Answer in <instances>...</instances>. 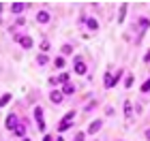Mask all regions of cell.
Returning <instances> with one entry per match:
<instances>
[{
    "label": "cell",
    "instance_id": "3",
    "mask_svg": "<svg viewBox=\"0 0 150 141\" xmlns=\"http://www.w3.org/2000/svg\"><path fill=\"white\" fill-rule=\"evenodd\" d=\"M120 75H122V71H118V73H116V75H110V73H107V77H105V81H103V86H105V88H114V86L118 83V79H120Z\"/></svg>",
    "mask_w": 150,
    "mask_h": 141
},
{
    "label": "cell",
    "instance_id": "29",
    "mask_svg": "<svg viewBox=\"0 0 150 141\" xmlns=\"http://www.w3.org/2000/svg\"><path fill=\"white\" fill-rule=\"evenodd\" d=\"M144 137H146V139L150 141V128H146V130H144Z\"/></svg>",
    "mask_w": 150,
    "mask_h": 141
},
{
    "label": "cell",
    "instance_id": "31",
    "mask_svg": "<svg viewBox=\"0 0 150 141\" xmlns=\"http://www.w3.org/2000/svg\"><path fill=\"white\" fill-rule=\"evenodd\" d=\"M56 141H64V139H62V137H56Z\"/></svg>",
    "mask_w": 150,
    "mask_h": 141
},
{
    "label": "cell",
    "instance_id": "19",
    "mask_svg": "<svg viewBox=\"0 0 150 141\" xmlns=\"http://www.w3.org/2000/svg\"><path fill=\"white\" fill-rule=\"evenodd\" d=\"M125 116H127V118H131V116H133V111H131V103H129V100L125 103Z\"/></svg>",
    "mask_w": 150,
    "mask_h": 141
},
{
    "label": "cell",
    "instance_id": "17",
    "mask_svg": "<svg viewBox=\"0 0 150 141\" xmlns=\"http://www.w3.org/2000/svg\"><path fill=\"white\" fill-rule=\"evenodd\" d=\"M139 26H142V30H148L150 28V19L148 17H139Z\"/></svg>",
    "mask_w": 150,
    "mask_h": 141
},
{
    "label": "cell",
    "instance_id": "12",
    "mask_svg": "<svg viewBox=\"0 0 150 141\" xmlns=\"http://www.w3.org/2000/svg\"><path fill=\"white\" fill-rule=\"evenodd\" d=\"M13 135H15V137H22V139H24V137H26V124H19L17 128L13 130Z\"/></svg>",
    "mask_w": 150,
    "mask_h": 141
},
{
    "label": "cell",
    "instance_id": "9",
    "mask_svg": "<svg viewBox=\"0 0 150 141\" xmlns=\"http://www.w3.org/2000/svg\"><path fill=\"white\" fill-rule=\"evenodd\" d=\"M86 24H88V30H92V32H97V30H99V22H97L94 17H88V19H86Z\"/></svg>",
    "mask_w": 150,
    "mask_h": 141
},
{
    "label": "cell",
    "instance_id": "13",
    "mask_svg": "<svg viewBox=\"0 0 150 141\" xmlns=\"http://www.w3.org/2000/svg\"><path fill=\"white\" fill-rule=\"evenodd\" d=\"M64 64H67V62H64V58H62V56L54 58V66H56V69H60V71H62V69H64Z\"/></svg>",
    "mask_w": 150,
    "mask_h": 141
},
{
    "label": "cell",
    "instance_id": "30",
    "mask_svg": "<svg viewBox=\"0 0 150 141\" xmlns=\"http://www.w3.org/2000/svg\"><path fill=\"white\" fill-rule=\"evenodd\" d=\"M43 141H52V135H45V137H43Z\"/></svg>",
    "mask_w": 150,
    "mask_h": 141
},
{
    "label": "cell",
    "instance_id": "28",
    "mask_svg": "<svg viewBox=\"0 0 150 141\" xmlns=\"http://www.w3.org/2000/svg\"><path fill=\"white\" fill-rule=\"evenodd\" d=\"M144 62H150V49L146 51V56H144Z\"/></svg>",
    "mask_w": 150,
    "mask_h": 141
},
{
    "label": "cell",
    "instance_id": "26",
    "mask_svg": "<svg viewBox=\"0 0 150 141\" xmlns=\"http://www.w3.org/2000/svg\"><path fill=\"white\" fill-rule=\"evenodd\" d=\"M84 137H86V133H77V135H75V139H73V141H84Z\"/></svg>",
    "mask_w": 150,
    "mask_h": 141
},
{
    "label": "cell",
    "instance_id": "27",
    "mask_svg": "<svg viewBox=\"0 0 150 141\" xmlns=\"http://www.w3.org/2000/svg\"><path fill=\"white\" fill-rule=\"evenodd\" d=\"M26 24V19L24 17H17V22H15V26H24Z\"/></svg>",
    "mask_w": 150,
    "mask_h": 141
},
{
    "label": "cell",
    "instance_id": "11",
    "mask_svg": "<svg viewBox=\"0 0 150 141\" xmlns=\"http://www.w3.org/2000/svg\"><path fill=\"white\" fill-rule=\"evenodd\" d=\"M47 62H50V56H47V53H39L37 56V64L39 66H45Z\"/></svg>",
    "mask_w": 150,
    "mask_h": 141
},
{
    "label": "cell",
    "instance_id": "8",
    "mask_svg": "<svg viewBox=\"0 0 150 141\" xmlns=\"http://www.w3.org/2000/svg\"><path fill=\"white\" fill-rule=\"evenodd\" d=\"M17 43L22 45L24 49H30V47H32V39H30V36H19V39H17Z\"/></svg>",
    "mask_w": 150,
    "mask_h": 141
},
{
    "label": "cell",
    "instance_id": "32",
    "mask_svg": "<svg viewBox=\"0 0 150 141\" xmlns=\"http://www.w3.org/2000/svg\"><path fill=\"white\" fill-rule=\"evenodd\" d=\"M22 141H30V139H28V137H24V139H22Z\"/></svg>",
    "mask_w": 150,
    "mask_h": 141
},
{
    "label": "cell",
    "instance_id": "14",
    "mask_svg": "<svg viewBox=\"0 0 150 141\" xmlns=\"http://www.w3.org/2000/svg\"><path fill=\"white\" fill-rule=\"evenodd\" d=\"M60 92H62V94H73V92H75V86L69 81V83H64V86H62V90H60Z\"/></svg>",
    "mask_w": 150,
    "mask_h": 141
},
{
    "label": "cell",
    "instance_id": "7",
    "mask_svg": "<svg viewBox=\"0 0 150 141\" xmlns=\"http://www.w3.org/2000/svg\"><path fill=\"white\" fill-rule=\"evenodd\" d=\"M37 22H39L41 26H45V24H50V13H47L45 9H41V11L37 13Z\"/></svg>",
    "mask_w": 150,
    "mask_h": 141
},
{
    "label": "cell",
    "instance_id": "5",
    "mask_svg": "<svg viewBox=\"0 0 150 141\" xmlns=\"http://www.w3.org/2000/svg\"><path fill=\"white\" fill-rule=\"evenodd\" d=\"M62 98H64V94L60 92V90H52L50 92V100H52L54 105H60V103H62Z\"/></svg>",
    "mask_w": 150,
    "mask_h": 141
},
{
    "label": "cell",
    "instance_id": "6",
    "mask_svg": "<svg viewBox=\"0 0 150 141\" xmlns=\"http://www.w3.org/2000/svg\"><path fill=\"white\" fill-rule=\"evenodd\" d=\"M30 4H26V2H13L11 4V13H15V15H19V13H24L26 9H28Z\"/></svg>",
    "mask_w": 150,
    "mask_h": 141
},
{
    "label": "cell",
    "instance_id": "20",
    "mask_svg": "<svg viewBox=\"0 0 150 141\" xmlns=\"http://www.w3.org/2000/svg\"><path fill=\"white\" fill-rule=\"evenodd\" d=\"M125 15H127V4H122V6H120V19H118L120 24L125 22Z\"/></svg>",
    "mask_w": 150,
    "mask_h": 141
},
{
    "label": "cell",
    "instance_id": "15",
    "mask_svg": "<svg viewBox=\"0 0 150 141\" xmlns=\"http://www.w3.org/2000/svg\"><path fill=\"white\" fill-rule=\"evenodd\" d=\"M35 118H37V124L43 122V107H35Z\"/></svg>",
    "mask_w": 150,
    "mask_h": 141
},
{
    "label": "cell",
    "instance_id": "1",
    "mask_svg": "<svg viewBox=\"0 0 150 141\" xmlns=\"http://www.w3.org/2000/svg\"><path fill=\"white\" fill-rule=\"evenodd\" d=\"M73 73L75 75H86L88 73V64L81 58H73Z\"/></svg>",
    "mask_w": 150,
    "mask_h": 141
},
{
    "label": "cell",
    "instance_id": "18",
    "mask_svg": "<svg viewBox=\"0 0 150 141\" xmlns=\"http://www.w3.org/2000/svg\"><path fill=\"white\" fill-rule=\"evenodd\" d=\"M6 103H11V94H2L0 96V107H4Z\"/></svg>",
    "mask_w": 150,
    "mask_h": 141
},
{
    "label": "cell",
    "instance_id": "10",
    "mask_svg": "<svg viewBox=\"0 0 150 141\" xmlns=\"http://www.w3.org/2000/svg\"><path fill=\"white\" fill-rule=\"evenodd\" d=\"M73 126V122H69V120H60V124H58V133H64V130H69Z\"/></svg>",
    "mask_w": 150,
    "mask_h": 141
},
{
    "label": "cell",
    "instance_id": "24",
    "mask_svg": "<svg viewBox=\"0 0 150 141\" xmlns=\"http://www.w3.org/2000/svg\"><path fill=\"white\" fill-rule=\"evenodd\" d=\"M142 92H144V94H146V92H150V79H148L146 83H142Z\"/></svg>",
    "mask_w": 150,
    "mask_h": 141
},
{
    "label": "cell",
    "instance_id": "21",
    "mask_svg": "<svg viewBox=\"0 0 150 141\" xmlns=\"http://www.w3.org/2000/svg\"><path fill=\"white\" fill-rule=\"evenodd\" d=\"M50 41H43V43H41V51H43V53H47V51H50Z\"/></svg>",
    "mask_w": 150,
    "mask_h": 141
},
{
    "label": "cell",
    "instance_id": "22",
    "mask_svg": "<svg viewBox=\"0 0 150 141\" xmlns=\"http://www.w3.org/2000/svg\"><path fill=\"white\" fill-rule=\"evenodd\" d=\"M62 53H67V56H69V53H73V45H62Z\"/></svg>",
    "mask_w": 150,
    "mask_h": 141
},
{
    "label": "cell",
    "instance_id": "4",
    "mask_svg": "<svg viewBox=\"0 0 150 141\" xmlns=\"http://www.w3.org/2000/svg\"><path fill=\"white\" fill-rule=\"evenodd\" d=\"M101 126H103V120H94V122H90L88 124V135H94V133H99L101 130Z\"/></svg>",
    "mask_w": 150,
    "mask_h": 141
},
{
    "label": "cell",
    "instance_id": "25",
    "mask_svg": "<svg viewBox=\"0 0 150 141\" xmlns=\"http://www.w3.org/2000/svg\"><path fill=\"white\" fill-rule=\"evenodd\" d=\"M73 118H75V111H69V113H67V116H64L62 120H69V122H73Z\"/></svg>",
    "mask_w": 150,
    "mask_h": 141
},
{
    "label": "cell",
    "instance_id": "16",
    "mask_svg": "<svg viewBox=\"0 0 150 141\" xmlns=\"http://www.w3.org/2000/svg\"><path fill=\"white\" fill-rule=\"evenodd\" d=\"M69 79H71L69 73H60L58 75V83H69Z\"/></svg>",
    "mask_w": 150,
    "mask_h": 141
},
{
    "label": "cell",
    "instance_id": "23",
    "mask_svg": "<svg viewBox=\"0 0 150 141\" xmlns=\"http://www.w3.org/2000/svg\"><path fill=\"white\" fill-rule=\"evenodd\" d=\"M131 86H133V75H129L125 79V88H131Z\"/></svg>",
    "mask_w": 150,
    "mask_h": 141
},
{
    "label": "cell",
    "instance_id": "2",
    "mask_svg": "<svg viewBox=\"0 0 150 141\" xmlns=\"http://www.w3.org/2000/svg\"><path fill=\"white\" fill-rule=\"evenodd\" d=\"M4 126H6V130H15L17 126H19V120H17V116L15 113H9V116H6V120H4Z\"/></svg>",
    "mask_w": 150,
    "mask_h": 141
}]
</instances>
